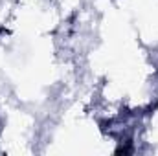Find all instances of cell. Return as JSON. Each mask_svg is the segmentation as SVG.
<instances>
[{
  "label": "cell",
  "mask_w": 158,
  "mask_h": 156,
  "mask_svg": "<svg viewBox=\"0 0 158 156\" xmlns=\"http://www.w3.org/2000/svg\"><path fill=\"white\" fill-rule=\"evenodd\" d=\"M4 125H6V123H4V119L0 116V136H2V132H4Z\"/></svg>",
  "instance_id": "1"
}]
</instances>
